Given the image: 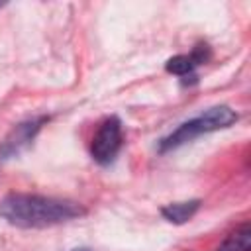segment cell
Here are the masks:
<instances>
[{
  "instance_id": "6da1fadb",
  "label": "cell",
  "mask_w": 251,
  "mask_h": 251,
  "mask_svg": "<svg viewBox=\"0 0 251 251\" xmlns=\"http://www.w3.org/2000/svg\"><path fill=\"white\" fill-rule=\"evenodd\" d=\"M84 214L86 210L78 202L43 194L10 192L0 200V218L10 226L24 229L59 226Z\"/></svg>"
},
{
  "instance_id": "7a4b0ae2",
  "label": "cell",
  "mask_w": 251,
  "mask_h": 251,
  "mask_svg": "<svg viewBox=\"0 0 251 251\" xmlns=\"http://www.w3.org/2000/svg\"><path fill=\"white\" fill-rule=\"evenodd\" d=\"M237 122V114L235 110H231L229 106L226 104H220V106H212L208 108L206 112H202L200 116L180 124L175 131H171L167 137H163L159 141V153H167V151H173L204 133H212V131H218V129H224V127H229Z\"/></svg>"
},
{
  "instance_id": "3957f363",
  "label": "cell",
  "mask_w": 251,
  "mask_h": 251,
  "mask_svg": "<svg viewBox=\"0 0 251 251\" xmlns=\"http://www.w3.org/2000/svg\"><path fill=\"white\" fill-rule=\"evenodd\" d=\"M122 143H124L122 122H120V118L110 116L98 126V129L92 137V143H90V155L98 165L106 167V165L114 163V159L118 157V153L122 149Z\"/></svg>"
},
{
  "instance_id": "277c9868",
  "label": "cell",
  "mask_w": 251,
  "mask_h": 251,
  "mask_svg": "<svg viewBox=\"0 0 251 251\" xmlns=\"http://www.w3.org/2000/svg\"><path fill=\"white\" fill-rule=\"evenodd\" d=\"M47 122H49V116H37V118H29V120L14 126L12 131L0 143V163L8 161L12 157H18L22 151H25Z\"/></svg>"
},
{
  "instance_id": "5b68a950",
  "label": "cell",
  "mask_w": 251,
  "mask_h": 251,
  "mask_svg": "<svg viewBox=\"0 0 251 251\" xmlns=\"http://www.w3.org/2000/svg\"><path fill=\"white\" fill-rule=\"evenodd\" d=\"M210 59V47L206 43H198L188 55H175L165 63V71L176 76H190L192 80H196L194 71L204 65Z\"/></svg>"
},
{
  "instance_id": "8992f818",
  "label": "cell",
  "mask_w": 251,
  "mask_h": 251,
  "mask_svg": "<svg viewBox=\"0 0 251 251\" xmlns=\"http://www.w3.org/2000/svg\"><path fill=\"white\" fill-rule=\"evenodd\" d=\"M200 204H202V202H200L198 198L186 200V202H173V204H167V206L161 208V216H163L167 222L180 226V224H186V222L198 212Z\"/></svg>"
},
{
  "instance_id": "52a82bcc",
  "label": "cell",
  "mask_w": 251,
  "mask_h": 251,
  "mask_svg": "<svg viewBox=\"0 0 251 251\" xmlns=\"http://www.w3.org/2000/svg\"><path fill=\"white\" fill-rule=\"evenodd\" d=\"M216 251H251V226L243 222L216 247Z\"/></svg>"
},
{
  "instance_id": "ba28073f",
  "label": "cell",
  "mask_w": 251,
  "mask_h": 251,
  "mask_svg": "<svg viewBox=\"0 0 251 251\" xmlns=\"http://www.w3.org/2000/svg\"><path fill=\"white\" fill-rule=\"evenodd\" d=\"M73 251H90V249H86V247H80V249H73Z\"/></svg>"
},
{
  "instance_id": "9c48e42d",
  "label": "cell",
  "mask_w": 251,
  "mask_h": 251,
  "mask_svg": "<svg viewBox=\"0 0 251 251\" xmlns=\"http://www.w3.org/2000/svg\"><path fill=\"white\" fill-rule=\"evenodd\" d=\"M2 6H4V4H0V8H2Z\"/></svg>"
}]
</instances>
